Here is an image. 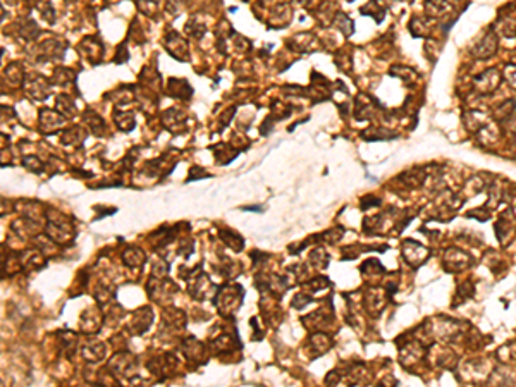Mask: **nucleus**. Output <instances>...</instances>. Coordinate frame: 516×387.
<instances>
[{"label": "nucleus", "instance_id": "f257e3e1", "mask_svg": "<svg viewBox=\"0 0 516 387\" xmlns=\"http://www.w3.org/2000/svg\"><path fill=\"white\" fill-rule=\"evenodd\" d=\"M163 45H165V48L169 50V54L174 55V59H177V61H188V45L176 31L167 33Z\"/></svg>", "mask_w": 516, "mask_h": 387}, {"label": "nucleus", "instance_id": "f03ea898", "mask_svg": "<svg viewBox=\"0 0 516 387\" xmlns=\"http://www.w3.org/2000/svg\"><path fill=\"white\" fill-rule=\"evenodd\" d=\"M24 85H26V92L36 100H45L48 90H50L48 88V79H45L43 76L40 74H34V76L31 74Z\"/></svg>", "mask_w": 516, "mask_h": 387}, {"label": "nucleus", "instance_id": "7ed1b4c3", "mask_svg": "<svg viewBox=\"0 0 516 387\" xmlns=\"http://www.w3.org/2000/svg\"><path fill=\"white\" fill-rule=\"evenodd\" d=\"M62 123H64V117H61L57 112H54V110H48V109H43L40 112V128L43 129L45 132H55L59 128L62 126Z\"/></svg>", "mask_w": 516, "mask_h": 387}, {"label": "nucleus", "instance_id": "20e7f679", "mask_svg": "<svg viewBox=\"0 0 516 387\" xmlns=\"http://www.w3.org/2000/svg\"><path fill=\"white\" fill-rule=\"evenodd\" d=\"M191 93H193V90H191L186 79H170L169 81V95L176 97V98H188V97H191Z\"/></svg>", "mask_w": 516, "mask_h": 387}, {"label": "nucleus", "instance_id": "39448f33", "mask_svg": "<svg viewBox=\"0 0 516 387\" xmlns=\"http://www.w3.org/2000/svg\"><path fill=\"white\" fill-rule=\"evenodd\" d=\"M83 48H86V55H88V59H93L97 57V61H102V54L105 50H103V45L100 43L98 40H95V38H85L83 40V45H81V50Z\"/></svg>", "mask_w": 516, "mask_h": 387}, {"label": "nucleus", "instance_id": "423d86ee", "mask_svg": "<svg viewBox=\"0 0 516 387\" xmlns=\"http://www.w3.org/2000/svg\"><path fill=\"white\" fill-rule=\"evenodd\" d=\"M85 121L90 124V129H92L93 134L100 136L103 132V129H105V123H103V119L98 116V114L92 112V110H88V112L85 114Z\"/></svg>", "mask_w": 516, "mask_h": 387}, {"label": "nucleus", "instance_id": "0eeeda50", "mask_svg": "<svg viewBox=\"0 0 516 387\" xmlns=\"http://www.w3.org/2000/svg\"><path fill=\"white\" fill-rule=\"evenodd\" d=\"M114 119H116L119 129H123V131H131L134 128V116L131 112H119V110H116Z\"/></svg>", "mask_w": 516, "mask_h": 387}, {"label": "nucleus", "instance_id": "6e6552de", "mask_svg": "<svg viewBox=\"0 0 516 387\" xmlns=\"http://www.w3.org/2000/svg\"><path fill=\"white\" fill-rule=\"evenodd\" d=\"M72 79H74V72H72L71 69L59 67V69H55L52 83H54V85H59V86H65L67 83H71Z\"/></svg>", "mask_w": 516, "mask_h": 387}, {"label": "nucleus", "instance_id": "1a4fd4ad", "mask_svg": "<svg viewBox=\"0 0 516 387\" xmlns=\"http://www.w3.org/2000/svg\"><path fill=\"white\" fill-rule=\"evenodd\" d=\"M57 109L61 110L62 116L71 117L72 114H74V110H76L74 100H72L71 97H67V95H61L57 98Z\"/></svg>", "mask_w": 516, "mask_h": 387}, {"label": "nucleus", "instance_id": "9d476101", "mask_svg": "<svg viewBox=\"0 0 516 387\" xmlns=\"http://www.w3.org/2000/svg\"><path fill=\"white\" fill-rule=\"evenodd\" d=\"M5 74H7V79H9L10 83H14V85H21V83H23V67H21V64H17V62H12V64L5 69Z\"/></svg>", "mask_w": 516, "mask_h": 387}, {"label": "nucleus", "instance_id": "9b49d317", "mask_svg": "<svg viewBox=\"0 0 516 387\" xmlns=\"http://www.w3.org/2000/svg\"><path fill=\"white\" fill-rule=\"evenodd\" d=\"M61 138H62V141H64L65 145H76V141L81 143L85 136H83V132H81V129H79V128H71V129H67V131L62 132Z\"/></svg>", "mask_w": 516, "mask_h": 387}, {"label": "nucleus", "instance_id": "f8f14e48", "mask_svg": "<svg viewBox=\"0 0 516 387\" xmlns=\"http://www.w3.org/2000/svg\"><path fill=\"white\" fill-rule=\"evenodd\" d=\"M23 165L28 167L30 170H34V172H41L43 170V163L40 162V159L34 155H24L23 157Z\"/></svg>", "mask_w": 516, "mask_h": 387}, {"label": "nucleus", "instance_id": "ddd939ff", "mask_svg": "<svg viewBox=\"0 0 516 387\" xmlns=\"http://www.w3.org/2000/svg\"><path fill=\"white\" fill-rule=\"evenodd\" d=\"M38 10H41V14H43V17L48 21L50 24L55 23V16H54V9H52L50 3H38L36 5Z\"/></svg>", "mask_w": 516, "mask_h": 387}, {"label": "nucleus", "instance_id": "4468645a", "mask_svg": "<svg viewBox=\"0 0 516 387\" xmlns=\"http://www.w3.org/2000/svg\"><path fill=\"white\" fill-rule=\"evenodd\" d=\"M128 57H129L128 47H126V43H123L119 48H117V52H116V62H117V64H123V62L128 61Z\"/></svg>", "mask_w": 516, "mask_h": 387}, {"label": "nucleus", "instance_id": "2eb2a0df", "mask_svg": "<svg viewBox=\"0 0 516 387\" xmlns=\"http://www.w3.org/2000/svg\"><path fill=\"white\" fill-rule=\"evenodd\" d=\"M208 176V174L207 172H205V170H198V167H193V169H191V172H190V177H188V181H193L194 179V177H207Z\"/></svg>", "mask_w": 516, "mask_h": 387}]
</instances>
